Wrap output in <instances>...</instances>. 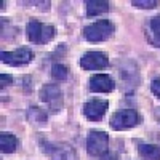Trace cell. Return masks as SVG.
Returning a JSON list of instances; mask_svg holds the SVG:
<instances>
[{
    "mask_svg": "<svg viewBox=\"0 0 160 160\" xmlns=\"http://www.w3.org/2000/svg\"><path fill=\"white\" fill-rule=\"evenodd\" d=\"M115 32V26L109 21V19H99L96 22L88 24L87 28H83V38L88 42L98 43V42H104L114 35Z\"/></svg>",
    "mask_w": 160,
    "mask_h": 160,
    "instance_id": "1",
    "label": "cell"
},
{
    "mask_svg": "<svg viewBox=\"0 0 160 160\" xmlns=\"http://www.w3.org/2000/svg\"><path fill=\"white\" fill-rule=\"evenodd\" d=\"M26 37L32 43L45 45V43L51 42V38L55 37V28L50 24L40 22L37 19H31L26 24Z\"/></svg>",
    "mask_w": 160,
    "mask_h": 160,
    "instance_id": "2",
    "label": "cell"
},
{
    "mask_svg": "<svg viewBox=\"0 0 160 160\" xmlns=\"http://www.w3.org/2000/svg\"><path fill=\"white\" fill-rule=\"evenodd\" d=\"M109 148V135L101 130H91L87 136V151L93 157H101L108 152Z\"/></svg>",
    "mask_w": 160,
    "mask_h": 160,
    "instance_id": "3",
    "label": "cell"
},
{
    "mask_svg": "<svg viewBox=\"0 0 160 160\" xmlns=\"http://www.w3.org/2000/svg\"><path fill=\"white\" fill-rule=\"evenodd\" d=\"M141 122V117L135 109H122V111H117L112 117H111V127L117 131H122V130H130L133 127L139 125Z\"/></svg>",
    "mask_w": 160,
    "mask_h": 160,
    "instance_id": "4",
    "label": "cell"
},
{
    "mask_svg": "<svg viewBox=\"0 0 160 160\" xmlns=\"http://www.w3.org/2000/svg\"><path fill=\"white\" fill-rule=\"evenodd\" d=\"M38 96H40V101L45 102L51 112H59L62 109V91L58 85L48 83L42 87Z\"/></svg>",
    "mask_w": 160,
    "mask_h": 160,
    "instance_id": "5",
    "label": "cell"
},
{
    "mask_svg": "<svg viewBox=\"0 0 160 160\" xmlns=\"http://www.w3.org/2000/svg\"><path fill=\"white\" fill-rule=\"evenodd\" d=\"M2 62L13 66V68H19V66H26L34 59V53L29 48H19L15 51H2Z\"/></svg>",
    "mask_w": 160,
    "mask_h": 160,
    "instance_id": "6",
    "label": "cell"
},
{
    "mask_svg": "<svg viewBox=\"0 0 160 160\" xmlns=\"http://www.w3.org/2000/svg\"><path fill=\"white\" fill-rule=\"evenodd\" d=\"M80 66L85 71H98L109 66V58L101 51H87L80 58Z\"/></svg>",
    "mask_w": 160,
    "mask_h": 160,
    "instance_id": "7",
    "label": "cell"
},
{
    "mask_svg": "<svg viewBox=\"0 0 160 160\" xmlns=\"http://www.w3.org/2000/svg\"><path fill=\"white\" fill-rule=\"evenodd\" d=\"M108 108H109V102L106 99H91V101L83 104L82 112H83V115L88 120H91V122H98V120H101L104 117Z\"/></svg>",
    "mask_w": 160,
    "mask_h": 160,
    "instance_id": "8",
    "label": "cell"
},
{
    "mask_svg": "<svg viewBox=\"0 0 160 160\" xmlns=\"http://www.w3.org/2000/svg\"><path fill=\"white\" fill-rule=\"evenodd\" d=\"M114 88H115V82L108 74H95L88 80V90L91 93H109Z\"/></svg>",
    "mask_w": 160,
    "mask_h": 160,
    "instance_id": "9",
    "label": "cell"
},
{
    "mask_svg": "<svg viewBox=\"0 0 160 160\" xmlns=\"http://www.w3.org/2000/svg\"><path fill=\"white\" fill-rule=\"evenodd\" d=\"M146 38L148 42L155 47L160 48V15L152 16L148 22V31H146Z\"/></svg>",
    "mask_w": 160,
    "mask_h": 160,
    "instance_id": "10",
    "label": "cell"
},
{
    "mask_svg": "<svg viewBox=\"0 0 160 160\" xmlns=\"http://www.w3.org/2000/svg\"><path fill=\"white\" fill-rule=\"evenodd\" d=\"M51 160H78V155L74 148L68 144L55 146L51 151Z\"/></svg>",
    "mask_w": 160,
    "mask_h": 160,
    "instance_id": "11",
    "label": "cell"
},
{
    "mask_svg": "<svg viewBox=\"0 0 160 160\" xmlns=\"http://www.w3.org/2000/svg\"><path fill=\"white\" fill-rule=\"evenodd\" d=\"M18 146L19 141L13 133H7V131L0 133V149H2L3 154H13L18 149Z\"/></svg>",
    "mask_w": 160,
    "mask_h": 160,
    "instance_id": "12",
    "label": "cell"
},
{
    "mask_svg": "<svg viewBox=\"0 0 160 160\" xmlns=\"http://www.w3.org/2000/svg\"><path fill=\"white\" fill-rule=\"evenodd\" d=\"M85 8H87V16H98L102 13L111 10V3L109 2H102V0H87L85 2Z\"/></svg>",
    "mask_w": 160,
    "mask_h": 160,
    "instance_id": "13",
    "label": "cell"
},
{
    "mask_svg": "<svg viewBox=\"0 0 160 160\" xmlns=\"http://www.w3.org/2000/svg\"><path fill=\"white\" fill-rule=\"evenodd\" d=\"M138 152L146 160H160V146L155 144H139Z\"/></svg>",
    "mask_w": 160,
    "mask_h": 160,
    "instance_id": "14",
    "label": "cell"
},
{
    "mask_svg": "<svg viewBox=\"0 0 160 160\" xmlns=\"http://www.w3.org/2000/svg\"><path fill=\"white\" fill-rule=\"evenodd\" d=\"M28 118L29 122L37 125V127H43L47 125V114L45 111H42L40 108H37V106H32V108H29L28 111Z\"/></svg>",
    "mask_w": 160,
    "mask_h": 160,
    "instance_id": "15",
    "label": "cell"
},
{
    "mask_svg": "<svg viewBox=\"0 0 160 160\" xmlns=\"http://www.w3.org/2000/svg\"><path fill=\"white\" fill-rule=\"evenodd\" d=\"M68 68H66L64 64H55L51 68V77L55 78V80H58V82H61V80H66L68 78Z\"/></svg>",
    "mask_w": 160,
    "mask_h": 160,
    "instance_id": "16",
    "label": "cell"
},
{
    "mask_svg": "<svg viewBox=\"0 0 160 160\" xmlns=\"http://www.w3.org/2000/svg\"><path fill=\"white\" fill-rule=\"evenodd\" d=\"M131 5L136 8H141V10H151L157 7V2L155 0H133Z\"/></svg>",
    "mask_w": 160,
    "mask_h": 160,
    "instance_id": "17",
    "label": "cell"
},
{
    "mask_svg": "<svg viewBox=\"0 0 160 160\" xmlns=\"http://www.w3.org/2000/svg\"><path fill=\"white\" fill-rule=\"evenodd\" d=\"M151 90L157 99H160V78H154L151 82Z\"/></svg>",
    "mask_w": 160,
    "mask_h": 160,
    "instance_id": "18",
    "label": "cell"
},
{
    "mask_svg": "<svg viewBox=\"0 0 160 160\" xmlns=\"http://www.w3.org/2000/svg\"><path fill=\"white\" fill-rule=\"evenodd\" d=\"M11 83H13L11 75H7V74L0 75V87H2V88H5V87H8V85H11Z\"/></svg>",
    "mask_w": 160,
    "mask_h": 160,
    "instance_id": "19",
    "label": "cell"
},
{
    "mask_svg": "<svg viewBox=\"0 0 160 160\" xmlns=\"http://www.w3.org/2000/svg\"><path fill=\"white\" fill-rule=\"evenodd\" d=\"M101 160H118V157H117V154L108 151V152H104V154L101 155Z\"/></svg>",
    "mask_w": 160,
    "mask_h": 160,
    "instance_id": "20",
    "label": "cell"
},
{
    "mask_svg": "<svg viewBox=\"0 0 160 160\" xmlns=\"http://www.w3.org/2000/svg\"><path fill=\"white\" fill-rule=\"evenodd\" d=\"M154 115H155L157 122H158V125H160V108H155V111H154Z\"/></svg>",
    "mask_w": 160,
    "mask_h": 160,
    "instance_id": "21",
    "label": "cell"
}]
</instances>
